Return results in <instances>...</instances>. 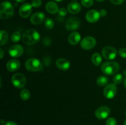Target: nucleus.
Listing matches in <instances>:
<instances>
[{"instance_id":"obj_1","label":"nucleus","mask_w":126,"mask_h":125,"mask_svg":"<svg viewBox=\"0 0 126 125\" xmlns=\"http://www.w3.org/2000/svg\"><path fill=\"white\" fill-rule=\"evenodd\" d=\"M40 39V34L36 29H30L26 31L22 36V41L27 45H34Z\"/></svg>"},{"instance_id":"obj_2","label":"nucleus","mask_w":126,"mask_h":125,"mask_svg":"<svg viewBox=\"0 0 126 125\" xmlns=\"http://www.w3.org/2000/svg\"><path fill=\"white\" fill-rule=\"evenodd\" d=\"M101 70L107 75L116 74L119 70V64L115 61H107L103 62L101 66Z\"/></svg>"},{"instance_id":"obj_3","label":"nucleus","mask_w":126,"mask_h":125,"mask_svg":"<svg viewBox=\"0 0 126 125\" xmlns=\"http://www.w3.org/2000/svg\"><path fill=\"white\" fill-rule=\"evenodd\" d=\"M14 9L12 4L9 1L1 2L0 6V18L1 19H8L12 17Z\"/></svg>"},{"instance_id":"obj_4","label":"nucleus","mask_w":126,"mask_h":125,"mask_svg":"<svg viewBox=\"0 0 126 125\" xmlns=\"http://www.w3.org/2000/svg\"><path fill=\"white\" fill-rule=\"evenodd\" d=\"M43 64L37 58H32L26 61L25 67L30 72H38L43 69Z\"/></svg>"},{"instance_id":"obj_5","label":"nucleus","mask_w":126,"mask_h":125,"mask_svg":"<svg viewBox=\"0 0 126 125\" xmlns=\"http://www.w3.org/2000/svg\"><path fill=\"white\" fill-rule=\"evenodd\" d=\"M12 83L17 88H22L25 86L27 79L25 76L21 73H16L12 77Z\"/></svg>"},{"instance_id":"obj_6","label":"nucleus","mask_w":126,"mask_h":125,"mask_svg":"<svg viewBox=\"0 0 126 125\" xmlns=\"http://www.w3.org/2000/svg\"><path fill=\"white\" fill-rule=\"evenodd\" d=\"M80 45L81 48L84 50H91L95 46L96 40L92 36H86L82 39Z\"/></svg>"},{"instance_id":"obj_7","label":"nucleus","mask_w":126,"mask_h":125,"mask_svg":"<svg viewBox=\"0 0 126 125\" xmlns=\"http://www.w3.org/2000/svg\"><path fill=\"white\" fill-rule=\"evenodd\" d=\"M102 55L104 58L108 60H114L118 55V51L113 47L107 46L102 50Z\"/></svg>"},{"instance_id":"obj_8","label":"nucleus","mask_w":126,"mask_h":125,"mask_svg":"<svg viewBox=\"0 0 126 125\" xmlns=\"http://www.w3.org/2000/svg\"><path fill=\"white\" fill-rule=\"evenodd\" d=\"M117 94V87L115 83H110L106 85L103 90V94L107 99H113Z\"/></svg>"},{"instance_id":"obj_9","label":"nucleus","mask_w":126,"mask_h":125,"mask_svg":"<svg viewBox=\"0 0 126 125\" xmlns=\"http://www.w3.org/2000/svg\"><path fill=\"white\" fill-rule=\"evenodd\" d=\"M111 110L107 106H102L98 108L95 112V116L99 120H104L108 118L110 114Z\"/></svg>"},{"instance_id":"obj_10","label":"nucleus","mask_w":126,"mask_h":125,"mask_svg":"<svg viewBox=\"0 0 126 125\" xmlns=\"http://www.w3.org/2000/svg\"><path fill=\"white\" fill-rule=\"evenodd\" d=\"M24 51L23 47L21 45L16 44L12 45L8 50L9 54L13 58H18L22 56Z\"/></svg>"},{"instance_id":"obj_11","label":"nucleus","mask_w":126,"mask_h":125,"mask_svg":"<svg viewBox=\"0 0 126 125\" xmlns=\"http://www.w3.org/2000/svg\"><path fill=\"white\" fill-rule=\"evenodd\" d=\"M80 26V20L77 17H71L66 22V28L70 31L76 30Z\"/></svg>"},{"instance_id":"obj_12","label":"nucleus","mask_w":126,"mask_h":125,"mask_svg":"<svg viewBox=\"0 0 126 125\" xmlns=\"http://www.w3.org/2000/svg\"><path fill=\"white\" fill-rule=\"evenodd\" d=\"M32 4L30 3H25L20 6L19 9V15L22 18H27L31 15L32 12Z\"/></svg>"},{"instance_id":"obj_13","label":"nucleus","mask_w":126,"mask_h":125,"mask_svg":"<svg viewBox=\"0 0 126 125\" xmlns=\"http://www.w3.org/2000/svg\"><path fill=\"white\" fill-rule=\"evenodd\" d=\"M100 17V14L97 10L92 9L88 11L86 13V18L88 22L91 23H94L97 22Z\"/></svg>"},{"instance_id":"obj_14","label":"nucleus","mask_w":126,"mask_h":125,"mask_svg":"<svg viewBox=\"0 0 126 125\" xmlns=\"http://www.w3.org/2000/svg\"><path fill=\"white\" fill-rule=\"evenodd\" d=\"M44 18H45V15L44 14V13L41 12H36L31 16L30 22L33 25H38L44 22Z\"/></svg>"},{"instance_id":"obj_15","label":"nucleus","mask_w":126,"mask_h":125,"mask_svg":"<svg viewBox=\"0 0 126 125\" xmlns=\"http://www.w3.org/2000/svg\"><path fill=\"white\" fill-rule=\"evenodd\" d=\"M56 66L59 69L62 71H66L70 67V62L66 58H60L56 61Z\"/></svg>"},{"instance_id":"obj_16","label":"nucleus","mask_w":126,"mask_h":125,"mask_svg":"<svg viewBox=\"0 0 126 125\" xmlns=\"http://www.w3.org/2000/svg\"><path fill=\"white\" fill-rule=\"evenodd\" d=\"M20 67V61L16 59L10 60L6 64V68L9 72H14L19 69Z\"/></svg>"},{"instance_id":"obj_17","label":"nucleus","mask_w":126,"mask_h":125,"mask_svg":"<svg viewBox=\"0 0 126 125\" xmlns=\"http://www.w3.org/2000/svg\"><path fill=\"white\" fill-rule=\"evenodd\" d=\"M81 39V36L78 32H73L69 35L68 41L71 45H77Z\"/></svg>"},{"instance_id":"obj_18","label":"nucleus","mask_w":126,"mask_h":125,"mask_svg":"<svg viewBox=\"0 0 126 125\" xmlns=\"http://www.w3.org/2000/svg\"><path fill=\"white\" fill-rule=\"evenodd\" d=\"M67 10L71 14H76L81 10V6L78 2H72L68 5Z\"/></svg>"},{"instance_id":"obj_19","label":"nucleus","mask_w":126,"mask_h":125,"mask_svg":"<svg viewBox=\"0 0 126 125\" xmlns=\"http://www.w3.org/2000/svg\"><path fill=\"white\" fill-rule=\"evenodd\" d=\"M46 9L49 13L51 14H55V13H58L59 11V7H58L57 4L54 1H49L47 2L46 5Z\"/></svg>"},{"instance_id":"obj_20","label":"nucleus","mask_w":126,"mask_h":125,"mask_svg":"<svg viewBox=\"0 0 126 125\" xmlns=\"http://www.w3.org/2000/svg\"><path fill=\"white\" fill-rule=\"evenodd\" d=\"M91 60H92V63L95 66H98L101 64L102 62V57L101 55L98 53H95L92 55V58H91Z\"/></svg>"},{"instance_id":"obj_21","label":"nucleus","mask_w":126,"mask_h":125,"mask_svg":"<svg viewBox=\"0 0 126 125\" xmlns=\"http://www.w3.org/2000/svg\"><path fill=\"white\" fill-rule=\"evenodd\" d=\"M9 39L8 33L6 31L1 30L0 32V45L2 46L7 43Z\"/></svg>"},{"instance_id":"obj_22","label":"nucleus","mask_w":126,"mask_h":125,"mask_svg":"<svg viewBox=\"0 0 126 125\" xmlns=\"http://www.w3.org/2000/svg\"><path fill=\"white\" fill-rule=\"evenodd\" d=\"M108 78L107 76L100 75L97 78V83L100 87H104V86L107 85L108 83Z\"/></svg>"},{"instance_id":"obj_23","label":"nucleus","mask_w":126,"mask_h":125,"mask_svg":"<svg viewBox=\"0 0 126 125\" xmlns=\"http://www.w3.org/2000/svg\"><path fill=\"white\" fill-rule=\"evenodd\" d=\"M30 93L29 91L27 89H23L21 91L20 93V96L21 99L23 100H27L30 98Z\"/></svg>"},{"instance_id":"obj_24","label":"nucleus","mask_w":126,"mask_h":125,"mask_svg":"<svg viewBox=\"0 0 126 125\" xmlns=\"http://www.w3.org/2000/svg\"><path fill=\"white\" fill-rule=\"evenodd\" d=\"M44 26L48 29H52L54 27V22L50 18H46L44 20Z\"/></svg>"},{"instance_id":"obj_25","label":"nucleus","mask_w":126,"mask_h":125,"mask_svg":"<svg viewBox=\"0 0 126 125\" xmlns=\"http://www.w3.org/2000/svg\"><path fill=\"white\" fill-rule=\"evenodd\" d=\"M21 39V34L18 31H16L12 33V36H11V40H12V42L16 43L18 42Z\"/></svg>"},{"instance_id":"obj_26","label":"nucleus","mask_w":126,"mask_h":125,"mask_svg":"<svg viewBox=\"0 0 126 125\" xmlns=\"http://www.w3.org/2000/svg\"><path fill=\"white\" fill-rule=\"evenodd\" d=\"M123 80H124V77L121 74H116L113 77V82L116 85L121 83L123 82Z\"/></svg>"},{"instance_id":"obj_27","label":"nucleus","mask_w":126,"mask_h":125,"mask_svg":"<svg viewBox=\"0 0 126 125\" xmlns=\"http://www.w3.org/2000/svg\"><path fill=\"white\" fill-rule=\"evenodd\" d=\"M81 4L85 7H90L94 4V0H81Z\"/></svg>"},{"instance_id":"obj_28","label":"nucleus","mask_w":126,"mask_h":125,"mask_svg":"<svg viewBox=\"0 0 126 125\" xmlns=\"http://www.w3.org/2000/svg\"><path fill=\"white\" fill-rule=\"evenodd\" d=\"M117 121L114 118H108L106 121V125H116Z\"/></svg>"},{"instance_id":"obj_29","label":"nucleus","mask_w":126,"mask_h":125,"mask_svg":"<svg viewBox=\"0 0 126 125\" xmlns=\"http://www.w3.org/2000/svg\"><path fill=\"white\" fill-rule=\"evenodd\" d=\"M42 1L41 0H33L32 1V6L33 7H36V8H38V7H40L41 6Z\"/></svg>"},{"instance_id":"obj_30","label":"nucleus","mask_w":126,"mask_h":125,"mask_svg":"<svg viewBox=\"0 0 126 125\" xmlns=\"http://www.w3.org/2000/svg\"><path fill=\"white\" fill-rule=\"evenodd\" d=\"M119 56L123 58H126V48H121L118 50Z\"/></svg>"},{"instance_id":"obj_31","label":"nucleus","mask_w":126,"mask_h":125,"mask_svg":"<svg viewBox=\"0 0 126 125\" xmlns=\"http://www.w3.org/2000/svg\"><path fill=\"white\" fill-rule=\"evenodd\" d=\"M68 10H66V9L65 8H60L59 9V11H58V13L60 16L61 17H65L66 14H67Z\"/></svg>"},{"instance_id":"obj_32","label":"nucleus","mask_w":126,"mask_h":125,"mask_svg":"<svg viewBox=\"0 0 126 125\" xmlns=\"http://www.w3.org/2000/svg\"><path fill=\"white\" fill-rule=\"evenodd\" d=\"M112 4L114 5H120L123 3L124 0H110Z\"/></svg>"},{"instance_id":"obj_33","label":"nucleus","mask_w":126,"mask_h":125,"mask_svg":"<svg viewBox=\"0 0 126 125\" xmlns=\"http://www.w3.org/2000/svg\"><path fill=\"white\" fill-rule=\"evenodd\" d=\"M99 12L100 14V17H105L107 15V11L105 9H101Z\"/></svg>"},{"instance_id":"obj_34","label":"nucleus","mask_w":126,"mask_h":125,"mask_svg":"<svg viewBox=\"0 0 126 125\" xmlns=\"http://www.w3.org/2000/svg\"><path fill=\"white\" fill-rule=\"evenodd\" d=\"M3 125H17V123L14 121H7V122H6Z\"/></svg>"},{"instance_id":"obj_35","label":"nucleus","mask_w":126,"mask_h":125,"mask_svg":"<svg viewBox=\"0 0 126 125\" xmlns=\"http://www.w3.org/2000/svg\"><path fill=\"white\" fill-rule=\"evenodd\" d=\"M0 51H1V53H1V59H2V58H3L4 56V51L2 49H0Z\"/></svg>"},{"instance_id":"obj_36","label":"nucleus","mask_w":126,"mask_h":125,"mask_svg":"<svg viewBox=\"0 0 126 125\" xmlns=\"http://www.w3.org/2000/svg\"><path fill=\"white\" fill-rule=\"evenodd\" d=\"M17 2H23L24 1H25L26 0H16Z\"/></svg>"},{"instance_id":"obj_37","label":"nucleus","mask_w":126,"mask_h":125,"mask_svg":"<svg viewBox=\"0 0 126 125\" xmlns=\"http://www.w3.org/2000/svg\"><path fill=\"white\" fill-rule=\"evenodd\" d=\"M124 87H125V88H126V77L125 79H124Z\"/></svg>"},{"instance_id":"obj_38","label":"nucleus","mask_w":126,"mask_h":125,"mask_svg":"<svg viewBox=\"0 0 126 125\" xmlns=\"http://www.w3.org/2000/svg\"><path fill=\"white\" fill-rule=\"evenodd\" d=\"M54 1H57V2H62V1H63V0H54Z\"/></svg>"},{"instance_id":"obj_39","label":"nucleus","mask_w":126,"mask_h":125,"mask_svg":"<svg viewBox=\"0 0 126 125\" xmlns=\"http://www.w3.org/2000/svg\"><path fill=\"white\" fill-rule=\"evenodd\" d=\"M1 124H2V125H4V124L5 123H6V122H5V121H4V120H1Z\"/></svg>"},{"instance_id":"obj_40","label":"nucleus","mask_w":126,"mask_h":125,"mask_svg":"<svg viewBox=\"0 0 126 125\" xmlns=\"http://www.w3.org/2000/svg\"><path fill=\"white\" fill-rule=\"evenodd\" d=\"M97 1H98V2H102V1H104L105 0H96Z\"/></svg>"},{"instance_id":"obj_41","label":"nucleus","mask_w":126,"mask_h":125,"mask_svg":"<svg viewBox=\"0 0 126 125\" xmlns=\"http://www.w3.org/2000/svg\"><path fill=\"white\" fill-rule=\"evenodd\" d=\"M124 75H126V70H124Z\"/></svg>"},{"instance_id":"obj_42","label":"nucleus","mask_w":126,"mask_h":125,"mask_svg":"<svg viewBox=\"0 0 126 125\" xmlns=\"http://www.w3.org/2000/svg\"><path fill=\"white\" fill-rule=\"evenodd\" d=\"M124 125H126V120H125V121H124Z\"/></svg>"},{"instance_id":"obj_43","label":"nucleus","mask_w":126,"mask_h":125,"mask_svg":"<svg viewBox=\"0 0 126 125\" xmlns=\"http://www.w3.org/2000/svg\"><path fill=\"white\" fill-rule=\"evenodd\" d=\"M125 115H126V111H125Z\"/></svg>"},{"instance_id":"obj_44","label":"nucleus","mask_w":126,"mask_h":125,"mask_svg":"<svg viewBox=\"0 0 126 125\" xmlns=\"http://www.w3.org/2000/svg\"><path fill=\"white\" fill-rule=\"evenodd\" d=\"M71 1H77V0H71Z\"/></svg>"}]
</instances>
